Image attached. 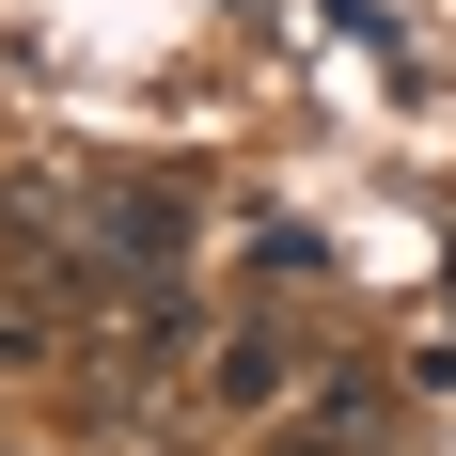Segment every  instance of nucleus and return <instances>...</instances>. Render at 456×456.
<instances>
[{"label":"nucleus","instance_id":"1","mask_svg":"<svg viewBox=\"0 0 456 456\" xmlns=\"http://www.w3.org/2000/svg\"><path fill=\"white\" fill-rule=\"evenodd\" d=\"M221 394H236V410H283V394H299V346H283V330H236V346H221Z\"/></svg>","mask_w":456,"mask_h":456}]
</instances>
